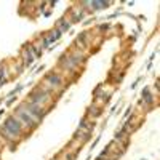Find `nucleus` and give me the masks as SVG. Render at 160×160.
I'll use <instances>...</instances> for the list:
<instances>
[{
  "label": "nucleus",
  "instance_id": "1",
  "mask_svg": "<svg viewBox=\"0 0 160 160\" xmlns=\"http://www.w3.org/2000/svg\"><path fill=\"white\" fill-rule=\"evenodd\" d=\"M5 127H7V128H8L11 133H15L16 136L21 133V123H19V120H18L16 117H11V118H8L7 122H5Z\"/></svg>",
  "mask_w": 160,
  "mask_h": 160
},
{
  "label": "nucleus",
  "instance_id": "2",
  "mask_svg": "<svg viewBox=\"0 0 160 160\" xmlns=\"http://www.w3.org/2000/svg\"><path fill=\"white\" fill-rule=\"evenodd\" d=\"M18 117L22 118V120H24V123H28V125H32V127H34V125L37 123V120H35L31 114L26 112L24 109H19V111H18Z\"/></svg>",
  "mask_w": 160,
  "mask_h": 160
},
{
  "label": "nucleus",
  "instance_id": "3",
  "mask_svg": "<svg viewBox=\"0 0 160 160\" xmlns=\"http://www.w3.org/2000/svg\"><path fill=\"white\" fill-rule=\"evenodd\" d=\"M26 112H28V114H31L35 120H38L40 117H42L43 115V111L42 109H40L38 108V106H34V104H31V106H28V109H24Z\"/></svg>",
  "mask_w": 160,
  "mask_h": 160
},
{
  "label": "nucleus",
  "instance_id": "4",
  "mask_svg": "<svg viewBox=\"0 0 160 160\" xmlns=\"http://www.w3.org/2000/svg\"><path fill=\"white\" fill-rule=\"evenodd\" d=\"M47 83H48V85H51L53 88H58V87H61V78H59L58 75L50 74V75L47 77Z\"/></svg>",
  "mask_w": 160,
  "mask_h": 160
},
{
  "label": "nucleus",
  "instance_id": "5",
  "mask_svg": "<svg viewBox=\"0 0 160 160\" xmlns=\"http://www.w3.org/2000/svg\"><path fill=\"white\" fill-rule=\"evenodd\" d=\"M90 5H93L95 8H102L104 5H108L106 2H90Z\"/></svg>",
  "mask_w": 160,
  "mask_h": 160
}]
</instances>
